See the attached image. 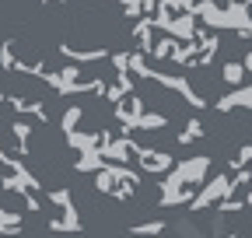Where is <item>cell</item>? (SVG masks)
<instances>
[{"label": "cell", "instance_id": "obj_1", "mask_svg": "<svg viewBox=\"0 0 252 238\" xmlns=\"http://www.w3.org/2000/svg\"><path fill=\"white\" fill-rule=\"evenodd\" d=\"M137 161H140V168L144 172H151V175H168L172 172V154L168 151H158V147H140V154H137Z\"/></svg>", "mask_w": 252, "mask_h": 238}]
</instances>
